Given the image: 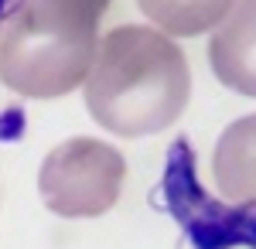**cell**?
I'll return each mask as SVG.
<instances>
[{
	"label": "cell",
	"instance_id": "4",
	"mask_svg": "<svg viewBox=\"0 0 256 249\" xmlns=\"http://www.w3.org/2000/svg\"><path fill=\"white\" fill-rule=\"evenodd\" d=\"M205 55L226 89L256 99V0H236L229 7Z\"/></svg>",
	"mask_w": 256,
	"mask_h": 249
},
{
	"label": "cell",
	"instance_id": "1",
	"mask_svg": "<svg viewBox=\"0 0 256 249\" xmlns=\"http://www.w3.org/2000/svg\"><path fill=\"white\" fill-rule=\"evenodd\" d=\"M82 92L102 130L116 136L160 134L188 110L192 65L158 28L120 24L99 38Z\"/></svg>",
	"mask_w": 256,
	"mask_h": 249
},
{
	"label": "cell",
	"instance_id": "6",
	"mask_svg": "<svg viewBox=\"0 0 256 249\" xmlns=\"http://www.w3.org/2000/svg\"><path fill=\"white\" fill-rule=\"evenodd\" d=\"M236 0H137L150 28L168 38H198L212 34Z\"/></svg>",
	"mask_w": 256,
	"mask_h": 249
},
{
	"label": "cell",
	"instance_id": "3",
	"mask_svg": "<svg viewBox=\"0 0 256 249\" xmlns=\"http://www.w3.org/2000/svg\"><path fill=\"white\" fill-rule=\"evenodd\" d=\"M126 181L123 154L96 136H72L52 147L38 171L44 208L62 218H96L120 202Z\"/></svg>",
	"mask_w": 256,
	"mask_h": 249
},
{
	"label": "cell",
	"instance_id": "2",
	"mask_svg": "<svg viewBox=\"0 0 256 249\" xmlns=\"http://www.w3.org/2000/svg\"><path fill=\"white\" fill-rule=\"evenodd\" d=\"M110 0H18L0 28V82L28 99H58L86 82Z\"/></svg>",
	"mask_w": 256,
	"mask_h": 249
},
{
	"label": "cell",
	"instance_id": "5",
	"mask_svg": "<svg viewBox=\"0 0 256 249\" xmlns=\"http://www.w3.org/2000/svg\"><path fill=\"white\" fill-rule=\"evenodd\" d=\"M212 178L226 202L256 208V113L222 130L212 154Z\"/></svg>",
	"mask_w": 256,
	"mask_h": 249
}]
</instances>
